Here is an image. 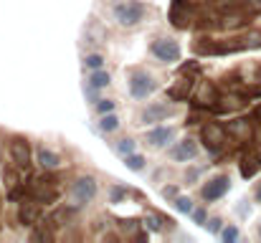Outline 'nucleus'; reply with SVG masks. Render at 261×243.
Segmentation results:
<instances>
[{
    "mask_svg": "<svg viewBox=\"0 0 261 243\" xmlns=\"http://www.w3.org/2000/svg\"><path fill=\"white\" fill-rule=\"evenodd\" d=\"M203 142L211 150H221L226 145V129L218 127V124H205L203 127Z\"/></svg>",
    "mask_w": 261,
    "mask_h": 243,
    "instance_id": "5",
    "label": "nucleus"
},
{
    "mask_svg": "<svg viewBox=\"0 0 261 243\" xmlns=\"http://www.w3.org/2000/svg\"><path fill=\"white\" fill-rule=\"evenodd\" d=\"M18 221L23 223V226H36L38 221H41V205H38V200L33 203H23L20 205V210H18Z\"/></svg>",
    "mask_w": 261,
    "mask_h": 243,
    "instance_id": "9",
    "label": "nucleus"
},
{
    "mask_svg": "<svg viewBox=\"0 0 261 243\" xmlns=\"http://www.w3.org/2000/svg\"><path fill=\"white\" fill-rule=\"evenodd\" d=\"M173 114V109L168 106V104H152V106H147L145 112H142V122L147 124V122H163V119H168Z\"/></svg>",
    "mask_w": 261,
    "mask_h": 243,
    "instance_id": "10",
    "label": "nucleus"
},
{
    "mask_svg": "<svg viewBox=\"0 0 261 243\" xmlns=\"http://www.w3.org/2000/svg\"><path fill=\"white\" fill-rule=\"evenodd\" d=\"M259 233H261V231H259Z\"/></svg>",
    "mask_w": 261,
    "mask_h": 243,
    "instance_id": "29",
    "label": "nucleus"
},
{
    "mask_svg": "<svg viewBox=\"0 0 261 243\" xmlns=\"http://www.w3.org/2000/svg\"><path fill=\"white\" fill-rule=\"evenodd\" d=\"M228 185H231V180H228L226 175H221V177H213V180H211V182L203 187V198H205V200H218V198H223V195H226Z\"/></svg>",
    "mask_w": 261,
    "mask_h": 243,
    "instance_id": "6",
    "label": "nucleus"
},
{
    "mask_svg": "<svg viewBox=\"0 0 261 243\" xmlns=\"http://www.w3.org/2000/svg\"><path fill=\"white\" fill-rule=\"evenodd\" d=\"M117 152H119V155H132V152H135V142H132V140H119Z\"/></svg>",
    "mask_w": 261,
    "mask_h": 243,
    "instance_id": "21",
    "label": "nucleus"
},
{
    "mask_svg": "<svg viewBox=\"0 0 261 243\" xmlns=\"http://www.w3.org/2000/svg\"><path fill=\"white\" fill-rule=\"evenodd\" d=\"M190 89H193V79H190V76H188V79H180L173 89H170V96H173V99H177V101H180V99H188Z\"/></svg>",
    "mask_w": 261,
    "mask_h": 243,
    "instance_id": "14",
    "label": "nucleus"
},
{
    "mask_svg": "<svg viewBox=\"0 0 261 243\" xmlns=\"http://www.w3.org/2000/svg\"><path fill=\"white\" fill-rule=\"evenodd\" d=\"M175 208H177L180 213H190V210H193V203H190L188 198H177V200H175Z\"/></svg>",
    "mask_w": 261,
    "mask_h": 243,
    "instance_id": "22",
    "label": "nucleus"
},
{
    "mask_svg": "<svg viewBox=\"0 0 261 243\" xmlns=\"http://www.w3.org/2000/svg\"><path fill=\"white\" fill-rule=\"evenodd\" d=\"M142 157H140V155H127V167H129V170H142Z\"/></svg>",
    "mask_w": 261,
    "mask_h": 243,
    "instance_id": "23",
    "label": "nucleus"
},
{
    "mask_svg": "<svg viewBox=\"0 0 261 243\" xmlns=\"http://www.w3.org/2000/svg\"><path fill=\"white\" fill-rule=\"evenodd\" d=\"M244 43H246V48H256V46H261V31H251V33L244 38Z\"/></svg>",
    "mask_w": 261,
    "mask_h": 243,
    "instance_id": "18",
    "label": "nucleus"
},
{
    "mask_svg": "<svg viewBox=\"0 0 261 243\" xmlns=\"http://www.w3.org/2000/svg\"><path fill=\"white\" fill-rule=\"evenodd\" d=\"M94 195H96V182L91 177H79L74 182V198H76V203H87Z\"/></svg>",
    "mask_w": 261,
    "mask_h": 243,
    "instance_id": "8",
    "label": "nucleus"
},
{
    "mask_svg": "<svg viewBox=\"0 0 261 243\" xmlns=\"http://www.w3.org/2000/svg\"><path fill=\"white\" fill-rule=\"evenodd\" d=\"M152 53L160 59V61H177L180 59V46L170 41V38H160L152 43Z\"/></svg>",
    "mask_w": 261,
    "mask_h": 243,
    "instance_id": "3",
    "label": "nucleus"
},
{
    "mask_svg": "<svg viewBox=\"0 0 261 243\" xmlns=\"http://www.w3.org/2000/svg\"><path fill=\"white\" fill-rule=\"evenodd\" d=\"M173 129L170 127H160V129H152L150 134H147V142L152 145V147H163V145H168L170 140H173Z\"/></svg>",
    "mask_w": 261,
    "mask_h": 243,
    "instance_id": "11",
    "label": "nucleus"
},
{
    "mask_svg": "<svg viewBox=\"0 0 261 243\" xmlns=\"http://www.w3.org/2000/svg\"><path fill=\"white\" fill-rule=\"evenodd\" d=\"M10 157H13V165L20 167V170H28L31 165V147L23 137H13L10 140Z\"/></svg>",
    "mask_w": 261,
    "mask_h": 243,
    "instance_id": "2",
    "label": "nucleus"
},
{
    "mask_svg": "<svg viewBox=\"0 0 261 243\" xmlns=\"http://www.w3.org/2000/svg\"><path fill=\"white\" fill-rule=\"evenodd\" d=\"M163 195H165V198H175V187H165Z\"/></svg>",
    "mask_w": 261,
    "mask_h": 243,
    "instance_id": "27",
    "label": "nucleus"
},
{
    "mask_svg": "<svg viewBox=\"0 0 261 243\" xmlns=\"http://www.w3.org/2000/svg\"><path fill=\"white\" fill-rule=\"evenodd\" d=\"M31 193H33V198H36L38 203H51V200H56V187H54L51 180H33Z\"/></svg>",
    "mask_w": 261,
    "mask_h": 243,
    "instance_id": "7",
    "label": "nucleus"
},
{
    "mask_svg": "<svg viewBox=\"0 0 261 243\" xmlns=\"http://www.w3.org/2000/svg\"><path fill=\"white\" fill-rule=\"evenodd\" d=\"M213 101H218L216 89L208 86V84H203V89H200V94H198V104H213Z\"/></svg>",
    "mask_w": 261,
    "mask_h": 243,
    "instance_id": "15",
    "label": "nucleus"
},
{
    "mask_svg": "<svg viewBox=\"0 0 261 243\" xmlns=\"http://www.w3.org/2000/svg\"><path fill=\"white\" fill-rule=\"evenodd\" d=\"M96 109H99L101 114H107V112H112V109H114V101H99V104H96Z\"/></svg>",
    "mask_w": 261,
    "mask_h": 243,
    "instance_id": "26",
    "label": "nucleus"
},
{
    "mask_svg": "<svg viewBox=\"0 0 261 243\" xmlns=\"http://www.w3.org/2000/svg\"><path fill=\"white\" fill-rule=\"evenodd\" d=\"M117 124H119V119L109 114V117H104V119H101V124H99V127H101L104 132H114V129H117Z\"/></svg>",
    "mask_w": 261,
    "mask_h": 243,
    "instance_id": "20",
    "label": "nucleus"
},
{
    "mask_svg": "<svg viewBox=\"0 0 261 243\" xmlns=\"http://www.w3.org/2000/svg\"><path fill=\"white\" fill-rule=\"evenodd\" d=\"M91 86H94V89H101V86H107V84H109V74H104V71H96V74H94V76H91Z\"/></svg>",
    "mask_w": 261,
    "mask_h": 243,
    "instance_id": "17",
    "label": "nucleus"
},
{
    "mask_svg": "<svg viewBox=\"0 0 261 243\" xmlns=\"http://www.w3.org/2000/svg\"><path fill=\"white\" fill-rule=\"evenodd\" d=\"M195 152H198L195 142H193V140H182L170 155H173V160H190V157H195Z\"/></svg>",
    "mask_w": 261,
    "mask_h": 243,
    "instance_id": "12",
    "label": "nucleus"
},
{
    "mask_svg": "<svg viewBox=\"0 0 261 243\" xmlns=\"http://www.w3.org/2000/svg\"><path fill=\"white\" fill-rule=\"evenodd\" d=\"M228 134L236 137V140H249L251 134V127H249V119H236L228 124Z\"/></svg>",
    "mask_w": 261,
    "mask_h": 243,
    "instance_id": "13",
    "label": "nucleus"
},
{
    "mask_svg": "<svg viewBox=\"0 0 261 243\" xmlns=\"http://www.w3.org/2000/svg\"><path fill=\"white\" fill-rule=\"evenodd\" d=\"M114 15H117V20H119L122 25H135V23L142 20L145 5H142V3H135V0H127V3H122V5L114 8Z\"/></svg>",
    "mask_w": 261,
    "mask_h": 243,
    "instance_id": "1",
    "label": "nucleus"
},
{
    "mask_svg": "<svg viewBox=\"0 0 261 243\" xmlns=\"http://www.w3.org/2000/svg\"><path fill=\"white\" fill-rule=\"evenodd\" d=\"M236 238H239V231H236L233 226L223 231V241H226V243H228V241H236Z\"/></svg>",
    "mask_w": 261,
    "mask_h": 243,
    "instance_id": "25",
    "label": "nucleus"
},
{
    "mask_svg": "<svg viewBox=\"0 0 261 243\" xmlns=\"http://www.w3.org/2000/svg\"><path fill=\"white\" fill-rule=\"evenodd\" d=\"M256 170H259V162H254V160H244V165H241V175L244 177H251Z\"/></svg>",
    "mask_w": 261,
    "mask_h": 243,
    "instance_id": "19",
    "label": "nucleus"
},
{
    "mask_svg": "<svg viewBox=\"0 0 261 243\" xmlns=\"http://www.w3.org/2000/svg\"><path fill=\"white\" fill-rule=\"evenodd\" d=\"M129 91H132V96L145 99L147 94L155 91V81H152V76H147V74H132V79H129Z\"/></svg>",
    "mask_w": 261,
    "mask_h": 243,
    "instance_id": "4",
    "label": "nucleus"
},
{
    "mask_svg": "<svg viewBox=\"0 0 261 243\" xmlns=\"http://www.w3.org/2000/svg\"><path fill=\"white\" fill-rule=\"evenodd\" d=\"M101 64H104V61H101V56H96V53L87 59V66H89V69H101Z\"/></svg>",
    "mask_w": 261,
    "mask_h": 243,
    "instance_id": "24",
    "label": "nucleus"
},
{
    "mask_svg": "<svg viewBox=\"0 0 261 243\" xmlns=\"http://www.w3.org/2000/svg\"><path fill=\"white\" fill-rule=\"evenodd\" d=\"M256 200L261 203V185H259V190H256Z\"/></svg>",
    "mask_w": 261,
    "mask_h": 243,
    "instance_id": "28",
    "label": "nucleus"
},
{
    "mask_svg": "<svg viewBox=\"0 0 261 243\" xmlns=\"http://www.w3.org/2000/svg\"><path fill=\"white\" fill-rule=\"evenodd\" d=\"M38 162H41L46 170H51V167L59 165V155H54V152H48V150H41V152H38Z\"/></svg>",
    "mask_w": 261,
    "mask_h": 243,
    "instance_id": "16",
    "label": "nucleus"
}]
</instances>
